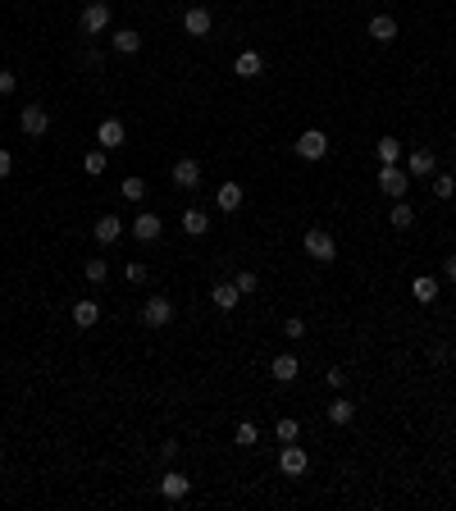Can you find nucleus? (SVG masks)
<instances>
[{
	"instance_id": "f257e3e1",
	"label": "nucleus",
	"mask_w": 456,
	"mask_h": 511,
	"mask_svg": "<svg viewBox=\"0 0 456 511\" xmlns=\"http://www.w3.org/2000/svg\"><path fill=\"white\" fill-rule=\"evenodd\" d=\"M379 192L384 197H393V201H406V192H411V173L406 165H379Z\"/></svg>"
},
{
	"instance_id": "f03ea898",
	"label": "nucleus",
	"mask_w": 456,
	"mask_h": 511,
	"mask_svg": "<svg viewBox=\"0 0 456 511\" xmlns=\"http://www.w3.org/2000/svg\"><path fill=\"white\" fill-rule=\"evenodd\" d=\"M301 252L310 260H320V265H329L333 256H338V242H333L329 228H306V237H301Z\"/></svg>"
},
{
	"instance_id": "7ed1b4c3",
	"label": "nucleus",
	"mask_w": 456,
	"mask_h": 511,
	"mask_svg": "<svg viewBox=\"0 0 456 511\" xmlns=\"http://www.w3.org/2000/svg\"><path fill=\"white\" fill-rule=\"evenodd\" d=\"M142 324H146V329H169V324H173V301H169V297H160V292H156V297H146V306H142Z\"/></svg>"
},
{
	"instance_id": "20e7f679",
	"label": "nucleus",
	"mask_w": 456,
	"mask_h": 511,
	"mask_svg": "<svg viewBox=\"0 0 456 511\" xmlns=\"http://www.w3.org/2000/svg\"><path fill=\"white\" fill-rule=\"evenodd\" d=\"M78 28H82V37H96V32H105V28H110V5H105V0H92V5H82Z\"/></svg>"
},
{
	"instance_id": "39448f33",
	"label": "nucleus",
	"mask_w": 456,
	"mask_h": 511,
	"mask_svg": "<svg viewBox=\"0 0 456 511\" xmlns=\"http://www.w3.org/2000/svg\"><path fill=\"white\" fill-rule=\"evenodd\" d=\"M278 470H283V475H292V480H301V475L310 470V456H306V448H301V443H283V452H278Z\"/></svg>"
},
{
	"instance_id": "423d86ee",
	"label": "nucleus",
	"mask_w": 456,
	"mask_h": 511,
	"mask_svg": "<svg viewBox=\"0 0 456 511\" xmlns=\"http://www.w3.org/2000/svg\"><path fill=\"white\" fill-rule=\"evenodd\" d=\"M18 128H23L28 137H41L50 128V110L46 105H23V110H18Z\"/></svg>"
},
{
	"instance_id": "0eeeda50",
	"label": "nucleus",
	"mask_w": 456,
	"mask_h": 511,
	"mask_svg": "<svg viewBox=\"0 0 456 511\" xmlns=\"http://www.w3.org/2000/svg\"><path fill=\"white\" fill-rule=\"evenodd\" d=\"M297 156L301 160H324L329 156V137H324L320 128H306V133L297 137Z\"/></svg>"
},
{
	"instance_id": "6e6552de",
	"label": "nucleus",
	"mask_w": 456,
	"mask_h": 511,
	"mask_svg": "<svg viewBox=\"0 0 456 511\" xmlns=\"http://www.w3.org/2000/svg\"><path fill=\"white\" fill-rule=\"evenodd\" d=\"M210 28H215V18H210L205 5H192L188 14H183V32H188V37H210Z\"/></svg>"
},
{
	"instance_id": "1a4fd4ad",
	"label": "nucleus",
	"mask_w": 456,
	"mask_h": 511,
	"mask_svg": "<svg viewBox=\"0 0 456 511\" xmlns=\"http://www.w3.org/2000/svg\"><path fill=\"white\" fill-rule=\"evenodd\" d=\"M433 169H438V160H433L429 146H416V151L406 156V173H411V178H429Z\"/></svg>"
},
{
	"instance_id": "9d476101",
	"label": "nucleus",
	"mask_w": 456,
	"mask_h": 511,
	"mask_svg": "<svg viewBox=\"0 0 456 511\" xmlns=\"http://www.w3.org/2000/svg\"><path fill=\"white\" fill-rule=\"evenodd\" d=\"M173 188H183V192L201 188V165L197 160H178V165H173Z\"/></svg>"
},
{
	"instance_id": "9b49d317",
	"label": "nucleus",
	"mask_w": 456,
	"mask_h": 511,
	"mask_svg": "<svg viewBox=\"0 0 456 511\" xmlns=\"http://www.w3.org/2000/svg\"><path fill=\"white\" fill-rule=\"evenodd\" d=\"M92 233H96V242H101V247H110V242L124 237V220H119V215H101V220L92 224Z\"/></svg>"
},
{
	"instance_id": "f8f14e48",
	"label": "nucleus",
	"mask_w": 456,
	"mask_h": 511,
	"mask_svg": "<svg viewBox=\"0 0 456 511\" xmlns=\"http://www.w3.org/2000/svg\"><path fill=\"white\" fill-rule=\"evenodd\" d=\"M242 201H246V192H242V183H224L219 192H215V205H219L224 215H233V210H242Z\"/></svg>"
},
{
	"instance_id": "ddd939ff",
	"label": "nucleus",
	"mask_w": 456,
	"mask_h": 511,
	"mask_svg": "<svg viewBox=\"0 0 456 511\" xmlns=\"http://www.w3.org/2000/svg\"><path fill=\"white\" fill-rule=\"evenodd\" d=\"M160 493H165L169 502H178V497L192 493V480H188V475H178V470H169L165 480H160Z\"/></svg>"
},
{
	"instance_id": "4468645a",
	"label": "nucleus",
	"mask_w": 456,
	"mask_h": 511,
	"mask_svg": "<svg viewBox=\"0 0 456 511\" xmlns=\"http://www.w3.org/2000/svg\"><path fill=\"white\" fill-rule=\"evenodd\" d=\"M297 370H301V361L292 352H283V356H274V361H269V375L278 379V384H292V379H297Z\"/></svg>"
},
{
	"instance_id": "2eb2a0df",
	"label": "nucleus",
	"mask_w": 456,
	"mask_h": 511,
	"mask_svg": "<svg viewBox=\"0 0 456 511\" xmlns=\"http://www.w3.org/2000/svg\"><path fill=\"white\" fill-rule=\"evenodd\" d=\"M370 37L379 41V46L397 41V18H393V14H374V18H370Z\"/></svg>"
},
{
	"instance_id": "dca6fc26",
	"label": "nucleus",
	"mask_w": 456,
	"mask_h": 511,
	"mask_svg": "<svg viewBox=\"0 0 456 511\" xmlns=\"http://www.w3.org/2000/svg\"><path fill=\"white\" fill-rule=\"evenodd\" d=\"M124 124H119V119H105V124L101 128H96V142H101L105 151H114V146H124Z\"/></svg>"
},
{
	"instance_id": "f3484780",
	"label": "nucleus",
	"mask_w": 456,
	"mask_h": 511,
	"mask_svg": "<svg viewBox=\"0 0 456 511\" xmlns=\"http://www.w3.org/2000/svg\"><path fill=\"white\" fill-rule=\"evenodd\" d=\"M233 73H237V78H260V73H265V60H260L256 50H242L237 64H233Z\"/></svg>"
},
{
	"instance_id": "a211bd4d",
	"label": "nucleus",
	"mask_w": 456,
	"mask_h": 511,
	"mask_svg": "<svg viewBox=\"0 0 456 511\" xmlns=\"http://www.w3.org/2000/svg\"><path fill=\"white\" fill-rule=\"evenodd\" d=\"M411 297L420 301V306H433L438 301V279H429V274H420L416 284H411Z\"/></svg>"
},
{
	"instance_id": "6ab92c4d",
	"label": "nucleus",
	"mask_w": 456,
	"mask_h": 511,
	"mask_svg": "<svg viewBox=\"0 0 456 511\" xmlns=\"http://www.w3.org/2000/svg\"><path fill=\"white\" fill-rule=\"evenodd\" d=\"M183 233L188 237H205L210 233V215L205 210H183Z\"/></svg>"
},
{
	"instance_id": "aec40b11",
	"label": "nucleus",
	"mask_w": 456,
	"mask_h": 511,
	"mask_svg": "<svg viewBox=\"0 0 456 511\" xmlns=\"http://www.w3.org/2000/svg\"><path fill=\"white\" fill-rule=\"evenodd\" d=\"M160 228H165V224H160L156 215H137V220H133V237H137V242H156Z\"/></svg>"
},
{
	"instance_id": "412c9836",
	"label": "nucleus",
	"mask_w": 456,
	"mask_h": 511,
	"mask_svg": "<svg viewBox=\"0 0 456 511\" xmlns=\"http://www.w3.org/2000/svg\"><path fill=\"white\" fill-rule=\"evenodd\" d=\"M210 301H215L219 311H233L237 301H242V292H237V284H215V288H210Z\"/></svg>"
},
{
	"instance_id": "4be33fe9",
	"label": "nucleus",
	"mask_w": 456,
	"mask_h": 511,
	"mask_svg": "<svg viewBox=\"0 0 456 511\" xmlns=\"http://www.w3.org/2000/svg\"><path fill=\"white\" fill-rule=\"evenodd\" d=\"M101 320V306H96V301H73V324H78V329H92V324Z\"/></svg>"
},
{
	"instance_id": "5701e85b",
	"label": "nucleus",
	"mask_w": 456,
	"mask_h": 511,
	"mask_svg": "<svg viewBox=\"0 0 456 511\" xmlns=\"http://www.w3.org/2000/svg\"><path fill=\"white\" fill-rule=\"evenodd\" d=\"M114 50H119V55H137V50H142V32L119 28V32H114Z\"/></svg>"
},
{
	"instance_id": "b1692460",
	"label": "nucleus",
	"mask_w": 456,
	"mask_h": 511,
	"mask_svg": "<svg viewBox=\"0 0 456 511\" xmlns=\"http://www.w3.org/2000/svg\"><path fill=\"white\" fill-rule=\"evenodd\" d=\"M379 165H401V142L397 137H379Z\"/></svg>"
},
{
	"instance_id": "393cba45",
	"label": "nucleus",
	"mask_w": 456,
	"mask_h": 511,
	"mask_svg": "<svg viewBox=\"0 0 456 511\" xmlns=\"http://www.w3.org/2000/svg\"><path fill=\"white\" fill-rule=\"evenodd\" d=\"M105 274H110V265H105L101 256H87L82 260V279H87V284H105Z\"/></svg>"
},
{
	"instance_id": "a878e982",
	"label": "nucleus",
	"mask_w": 456,
	"mask_h": 511,
	"mask_svg": "<svg viewBox=\"0 0 456 511\" xmlns=\"http://www.w3.org/2000/svg\"><path fill=\"white\" fill-rule=\"evenodd\" d=\"M105 165H110V151H105V146H96V151H87V156H82V169L92 173V178H96V173H105Z\"/></svg>"
},
{
	"instance_id": "bb28decb",
	"label": "nucleus",
	"mask_w": 456,
	"mask_h": 511,
	"mask_svg": "<svg viewBox=\"0 0 456 511\" xmlns=\"http://www.w3.org/2000/svg\"><path fill=\"white\" fill-rule=\"evenodd\" d=\"M329 420H333V425H352V420H356V402H329Z\"/></svg>"
},
{
	"instance_id": "cd10ccee",
	"label": "nucleus",
	"mask_w": 456,
	"mask_h": 511,
	"mask_svg": "<svg viewBox=\"0 0 456 511\" xmlns=\"http://www.w3.org/2000/svg\"><path fill=\"white\" fill-rule=\"evenodd\" d=\"M233 443H237V448H256V443H260V429L251 425V420H237V429H233Z\"/></svg>"
},
{
	"instance_id": "c85d7f7f",
	"label": "nucleus",
	"mask_w": 456,
	"mask_h": 511,
	"mask_svg": "<svg viewBox=\"0 0 456 511\" xmlns=\"http://www.w3.org/2000/svg\"><path fill=\"white\" fill-rule=\"evenodd\" d=\"M388 224H393V228H411V224H416V210H411L406 201H397L393 215H388Z\"/></svg>"
},
{
	"instance_id": "c756f323",
	"label": "nucleus",
	"mask_w": 456,
	"mask_h": 511,
	"mask_svg": "<svg viewBox=\"0 0 456 511\" xmlns=\"http://www.w3.org/2000/svg\"><path fill=\"white\" fill-rule=\"evenodd\" d=\"M274 434H278V439H283V443H297V439H301V425H297V420H292V416H283V420H278V425H274Z\"/></svg>"
},
{
	"instance_id": "7c9ffc66",
	"label": "nucleus",
	"mask_w": 456,
	"mask_h": 511,
	"mask_svg": "<svg viewBox=\"0 0 456 511\" xmlns=\"http://www.w3.org/2000/svg\"><path fill=\"white\" fill-rule=\"evenodd\" d=\"M452 192H456V178H452V173H438V178H433V197H438V201H447Z\"/></svg>"
},
{
	"instance_id": "2f4dec72",
	"label": "nucleus",
	"mask_w": 456,
	"mask_h": 511,
	"mask_svg": "<svg viewBox=\"0 0 456 511\" xmlns=\"http://www.w3.org/2000/svg\"><path fill=\"white\" fill-rule=\"evenodd\" d=\"M283 338H288V343H301V338H306V324H301V315H292V320L283 324Z\"/></svg>"
},
{
	"instance_id": "473e14b6",
	"label": "nucleus",
	"mask_w": 456,
	"mask_h": 511,
	"mask_svg": "<svg viewBox=\"0 0 456 511\" xmlns=\"http://www.w3.org/2000/svg\"><path fill=\"white\" fill-rule=\"evenodd\" d=\"M233 284H237V292L246 297V292H256V288H260V279H256V269H242V274H237Z\"/></svg>"
},
{
	"instance_id": "72a5a7b5",
	"label": "nucleus",
	"mask_w": 456,
	"mask_h": 511,
	"mask_svg": "<svg viewBox=\"0 0 456 511\" xmlns=\"http://www.w3.org/2000/svg\"><path fill=\"white\" fill-rule=\"evenodd\" d=\"M124 279H128V284H146V279H151V269L142 265V260H133V265L124 269Z\"/></svg>"
},
{
	"instance_id": "f704fd0d",
	"label": "nucleus",
	"mask_w": 456,
	"mask_h": 511,
	"mask_svg": "<svg viewBox=\"0 0 456 511\" xmlns=\"http://www.w3.org/2000/svg\"><path fill=\"white\" fill-rule=\"evenodd\" d=\"M124 197H128V201H142V197H146V183H142V178H124Z\"/></svg>"
},
{
	"instance_id": "c9c22d12",
	"label": "nucleus",
	"mask_w": 456,
	"mask_h": 511,
	"mask_svg": "<svg viewBox=\"0 0 456 511\" xmlns=\"http://www.w3.org/2000/svg\"><path fill=\"white\" fill-rule=\"evenodd\" d=\"M324 379H329V388H342V384H347V370H342V365H333Z\"/></svg>"
},
{
	"instance_id": "e433bc0d",
	"label": "nucleus",
	"mask_w": 456,
	"mask_h": 511,
	"mask_svg": "<svg viewBox=\"0 0 456 511\" xmlns=\"http://www.w3.org/2000/svg\"><path fill=\"white\" fill-rule=\"evenodd\" d=\"M14 87H18V78H14V73L5 69V73H0V96H9V92H14Z\"/></svg>"
},
{
	"instance_id": "4c0bfd02",
	"label": "nucleus",
	"mask_w": 456,
	"mask_h": 511,
	"mask_svg": "<svg viewBox=\"0 0 456 511\" xmlns=\"http://www.w3.org/2000/svg\"><path fill=\"white\" fill-rule=\"evenodd\" d=\"M160 456H165V461H173V456H178V443L165 439V443H160Z\"/></svg>"
},
{
	"instance_id": "58836bf2",
	"label": "nucleus",
	"mask_w": 456,
	"mask_h": 511,
	"mask_svg": "<svg viewBox=\"0 0 456 511\" xmlns=\"http://www.w3.org/2000/svg\"><path fill=\"white\" fill-rule=\"evenodd\" d=\"M443 274H447V284H456V256H443Z\"/></svg>"
},
{
	"instance_id": "ea45409f",
	"label": "nucleus",
	"mask_w": 456,
	"mask_h": 511,
	"mask_svg": "<svg viewBox=\"0 0 456 511\" xmlns=\"http://www.w3.org/2000/svg\"><path fill=\"white\" fill-rule=\"evenodd\" d=\"M9 169H14V156H9V151H5V146H0V178H5V173H9Z\"/></svg>"
},
{
	"instance_id": "a19ab883",
	"label": "nucleus",
	"mask_w": 456,
	"mask_h": 511,
	"mask_svg": "<svg viewBox=\"0 0 456 511\" xmlns=\"http://www.w3.org/2000/svg\"><path fill=\"white\" fill-rule=\"evenodd\" d=\"M0 475H5V466H0Z\"/></svg>"
}]
</instances>
